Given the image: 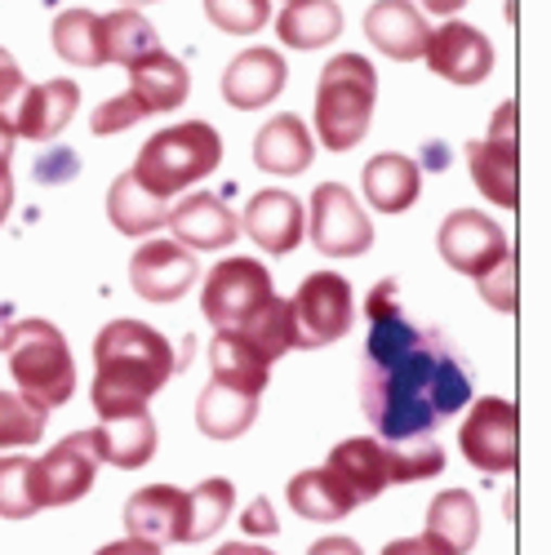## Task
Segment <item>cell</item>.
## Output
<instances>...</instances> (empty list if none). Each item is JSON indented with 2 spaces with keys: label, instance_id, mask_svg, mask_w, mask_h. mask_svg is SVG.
I'll list each match as a JSON object with an SVG mask.
<instances>
[{
  "label": "cell",
  "instance_id": "cell-44",
  "mask_svg": "<svg viewBox=\"0 0 551 555\" xmlns=\"http://www.w3.org/2000/svg\"><path fill=\"white\" fill-rule=\"evenodd\" d=\"M94 555H165L156 542H143V538H120V542H107L103 551H94Z\"/></svg>",
  "mask_w": 551,
  "mask_h": 555
},
{
  "label": "cell",
  "instance_id": "cell-37",
  "mask_svg": "<svg viewBox=\"0 0 551 555\" xmlns=\"http://www.w3.org/2000/svg\"><path fill=\"white\" fill-rule=\"evenodd\" d=\"M40 512L31 498V457H0V520H31Z\"/></svg>",
  "mask_w": 551,
  "mask_h": 555
},
{
  "label": "cell",
  "instance_id": "cell-29",
  "mask_svg": "<svg viewBox=\"0 0 551 555\" xmlns=\"http://www.w3.org/2000/svg\"><path fill=\"white\" fill-rule=\"evenodd\" d=\"M107 218L120 236H152V231L165 227L169 205L161 196H152L133 173H120L107 192Z\"/></svg>",
  "mask_w": 551,
  "mask_h": 555
},
{
  "label": "cell",
  "instance_id": "cell-27",
  "mask_svg": "<svg viewBox=\"0 0 551 555\" xmlns=\"http://www.w3.org/2000/svg\"><path fill=\"white\" fill-rule=\"evenodd\" d=\"M290 506L303 516V520H316V525H334V520H347L356 512V493L330 472V467H311V472H298L285 489Z\"/></svg>",
  "mask_w": 551,
  "mask_h": 555
},
{
  "label": "cell",
  "instance_id": "cell-39",
  "mask_svg": "<svg viewBox=\"0 0 551 555\" xmlns=\"http://www.w3.org/2000/svg\"><path fill=\"white\" fill-rule=\"evenodd\" d=\"M480 298L494 307V311H516L521 302V267H516V254H508L498 267H489L480 281H476Z\"/></svg>",
  "mask_w": 551,
  "mask_h": 555
},
{
  "label": "cell",
  "instance_id": "cell-28",
  "mask_svg": "<svg viewBox=\"0 0 551 555\" xmlns=\"http://www.w3.org/2000/svg\"><path fill=\"white\" fill-rule=\"evenodd\" d=\"M276 36L285 50H325L343 36L338 0H285V10L276 14Z\"/></svg>",
  "mask_w": 551,
  "mask_h": 555
},
{
  "label": "cell",
  "instance_id": "cell-45",
  "mask_svg": "<svg viewBox=\"0 0 551 555\" xmlns=\"http://www.w3.org/2000/svg\"><path fill=\"white\" fill-rule=\"evenodd\" d=\"M307 555H364V551H360L356 538H343V533H338V538H320Z\"/></svg>",
  "mask_w": 551,
  "mask_h": 555
},
{
  "label": "cell",
  "instance_id": "cell-8",
  "mask_svg": "<svg viewBox=\"0 0 551 555\" xmlns=\"http://www.w3.org/2000/svg\"><path fill=\"white\" fill-rule=\"evenodd\" d=\"M276 294L271 271L258 258H222L201 289V311L214 330H241L254 311L267 307V298Z\"/></svg>",
  "mask_w": 551,
  "mask_h": 555
},
{
  "label": "cell",
  "instance_id": "cell-35",
  "mask_svg": "<svg viewBox=\"0 0 551 555\" xmlns=\"http://www.w3.org/2000/svg\"><path fill=\"white\" fill-rule=\"evenodd\" d=\"M241 334L276 364L285 351H294V325H290V298H267V307L262 311H254L245 325H241Z\"/></svg>",
  "mask_w": 551,
  "mask_h": 555
},
{
  "label": "cell",
  "instance_id": "cell-17",
  "mask_svg": "<svg viewBox=\"0 0 551 555\" xmlns=\"http://www.w3.org/2000/svg\"><path fill=\"white\" fill-rule=\"evenodd\" d=\"M290 80V67L276 50H262V44H249L241 50L222 72V99L236 112H258L267 103L281 99V89Z\"/></svg>",
  "mask_w": 551,
  "mask_h": 555
},
{
  "label": "cell",
  "instance_id": "cell-11",
  "mask_svg": "<svg viewBox=\"0 0 551 555\" xmlns=\"http://www.w3.org/2000/svg\"><path fill=\"white\" fill-rule=\"evenodd\" d=\"M307 236L325 258H360L374 249V222L343 182H320L307 205Z\"/></svg>",
  "mask_w": 551,
  "mask_h": 555
},
{
  "label": "cell",
  "instance_id": "cell-5",
  "mask_svg": "<svg viewBox=\"0 0 551 555\" xmlns=\"http://www.w3.org/2000/svg\"><path fill=\"white\" fill-rule=\"evenodd\" d=\"M222 165V138L214 125L205 120H182V125H169L161 133H152L143 147H138V160H133V178L161 201L188 192L192 182L209 178L214 169Z\"/></svg>",
  "mask_w": 551,
  "mask_h": 555
},
{
  "label": "cell",
  "instance_id": "cell-46",
  "mask_svg": "<svg viewBox=\"0 0 551 555\" xmlns=\"http://www.w3.org/2000/svg\"><path fill=\"white\" fill-rule=\"evenodd\" d=\"M463 5H467V0H419V10L423 14H436V18H453Z\"/></svg>",
  "mask_w": 551,
  "mask_h": 555
},
{
  "label": "cell",
  "instance_id": "cell-21",
  "mask_svg": "<svg viewBox=\"0 0 551 555\" xmlns=\"http://www.w3.org/2000/svg\"><path fill=\"white\" fill-rule=\"evenodd\" d=\"M188 489L178 485H148L125 502V529L143 542L169 546V542H188Z\"/></svg>",
  "mask_w": 551,
  "mask_h": 555
},
{
  "label": "cell",
  "instance_id": "cell-25",
  "mask_svg": "<svg viewBox=\"0 0 551 555\" xmlns=\"http://www.w3.org/2000/svg\"><path fill=\"white\" fill-rule=\"evenodd\" d=\"M94 436V449L103 462L120 472H138L148 467L152 453H156V418L148 409L138 413H116V418H99V427H89Z\"/></svg>",
  "mask_w": 551,
  "mask_h": 555
},
{
  "label": "cell",
  "instance_id": "cell-49",
  "mask_svg": "<svg viewBox=\"0 0 551 555\" xmlns=\"http://www.w3.org/2000/svg\"><path fill=\"white\" fill-rule=\"evenodd\" d=\"M10 330H14V320H10L5 311H0V347H5V338H10Z\"/></svg>",
  "mask_w": 551,
  "mask_h": 555
},
{
  "label": "cell",
  "instance_id": "cell-1",
  "mask_svg": "<svg viewBox=\"0 0 551 555\" xmlns=\"http://www.w3.org/2000/svg\"><path fill=\"white\" fill-rule=\"evenodd\" d=\"M370 338L360 364V409L379 440H427L445 418L472 404V374L445 343V334L413 325L400 307V285L379 281L364 298Z\"/></svg>",
  "mask_w": 551,
  "mask_h": 555
},
{
  "label": "cell",
  "instance_id": "cell-47",
  "mask_svg": "<svg viewBox=\"0 0 551 555\" xmlns=\"http://www.w3.org/2000/svg\"><path fill=\"white\" fill-rule=\"evenodd\" d=\"M214 555H276V551H267L262 542H227V546H218Z\"/></svg>",
  "mask_w": 551,
  "mask_h": 555
},
{
  "label": "cell",
  "instance_id": "cell-36",
  "mask_svg": "<svg viewBox=\"0 0 551 555\" xmlns=\"http://www.w3.org/2000/svg\"><path fill=\"white\" fill-rule=\"evenodd\" d=\"M50 409H40L23 391H0V449H27L44 436Z\"/></svg>",
  "mask_w": 551,
  "mask_h": 555
},
{
  "label": "cell",
  "instance_id": "cell-9",
  "mask_svg": "<svg viewBox=\"0 0 551 555\" xmlns=\"http://www.w3.org/2000/svg\"><path fill=\"white\" fill-rule=\"evenodd\" d=\"M467 169L480 196L498 209H516L521 201V147H516V103H498L489 138L467 143Z\"/></svg>",
  "mask_w": 551,
  "mask_h": 555
},
{
  "label": "cell",
  "instance_id": "cell-30",
  "mask_svg": "<svg viewBox=\"0 0 551 555\" xmlns=\"http://www.w3.org/2000/svg\"><path fill=\"white\" fill-rule=\"evenodd\" d=\"M254 418H258V396H245L232 387L209 383L196 400V427L209 440H236L254 427Z\"/></svg>",
  "mask_w": 551,
  "mask_h": 555
},
{
  "label": "cell",
  "instance_id": "cell-7",
  "mask_svg": "<svg viewBox=\"0 0 551 555\" xmlns=\"http://www.w3.org/2000/svg\"><path fill=\"white\" fill-rule=\"evenodd\" d=\"M294 347H330L356 325V294L338 271H311L290 298Z\"/></svg>",
  "mask_w": 551,
  "mask_h": 555
},
{
  "label": "cell",
  "instance_id": "cell-42",
  "mask_svg": "<svg viewBox=\"0 0 551 555\" xmlns=\"http://www.w3.org/2000/svg\"><path fill=\"white\" fill-rule=\"evenodd\" d=\"M241 529H245V533H254V538H271V533H281V525H276V512H271V502H267V498H254V502L245 506Z\"/></svg>",
  "mask_w": 551,
  "mask_h": 555
},
{
  "label": "cell",
  "instance_id": "cell-18",
  "mask_svg": "<svg viewBox=\"0 0 551 555\" xmlns=\"http://www.w3.org/2000/svg\"><path fill=\"white\" fill-rule=\"evenodd\" d=\"M76 107H80V85L67 76L27 85L18 99V112H14V133L27 138V143H54L72 125Z\"/></svg>",
  "mask_w": 551,
  "mask_h": 555
},
{
  "label": "cell",
  "instance_id": "cell-41",
  "mask_svg": "<svg viewBox=\"0 0 551 555\" xmlns=\"http://www.w3.org/2000/svg\"><path fill=\"white\" fill-rule=\"evenodd\" d=\"M23 89H27V76L18 67V59L5 50V44H0V120H5V125H14Z\"/></svg>",
  "mask_w": 551,
  "mask_h": 555
},
{
  "label": "cell",
  "instance_id": "cell-31",
  "mask_svg": "<svg viewBox=\"0 0 551 555\" xmlns=\"http://www.w3.org/2000/svg\"><path fill=\"white\" fill-rule=\"evenodd\" d=\"M50 44L72 67H107L103 14H94V10H63L50 27Z\"/></svg>",
  "mask_w": 551,
  "mask_h": 555
},
{
  "label": "cell",
  "instance_id": "cell-19",
  "mask_svg": "<svg viewBox=\"0 0 551 555\" xmlns=\"http://www.w3.org/2000/svg\"><path fill=\"white\" fill-rule=\"evenodd\" d=\"M303 227H307L303 201L281 188L258 192L241 214V231L267 254H294L303 245Z\"/></svg>",
  "mask_w": 551,
  "mask_h": 555
},
{
  "label": "cell",
  "instance_id": "cell-38",
  "mask_svg": "<svg viewBox=\"0 0 551 555\" xmlns=\"http://www.w3.org/2000/svg\"><path fill=\"white\" fill-rule=\"evenodd\" d=\"M205 18L227 36H258L271 18V0H205Z\"/></svg>",
  "mask_w": 551,
  "mask_h": 555
},
{
  "label": "cell",
  "instance_id": "cell-40",
  "mask_svg": "<svg viewBox=\"0 0 551 555\" xmlns=\"http://www.w3.org/2000/svg\"><path fill=\"white\" fill-rule=\"evenodd\" d=\"M138 120H148V112H143V103H138L129 89H125V94H116V99H107V103L94 107V116H89V129H94L99 138H107V133L133 129Z\"/></svg>",
  "mask_w": 551,
  "mask_h": 555
},
{
  "label": "cell",
  "instance_id": "cell-12",
  "mask_svg": "<svg viewBox=\"0 0 551 555\" xmlns=\"http://www.w3.org/2000/svg\"><path fill=\"white\" fill-rule=\"evenodd\" d=\"M103 457L94 449L89 431H72L67 440H59L44 457H31V498L36 506H67L76 498H85L99 480Z\"/></svg>",
  "mask_w": 551,
  "mask_h": 555
},
{
  "label": "cell",
  "instance_id": "cell-6",
  "mask_svg": "<svg viewBox=\"0 0 551 555\" xmlns=\"http://www.w3.org/2000/svg\"><path fill=\"white\" fill-rule=\"evenodd\" d=\"M10 356V374L18 383V391L27 400H36L40 409H59L72 400L76 391V360L72 347L63 338V330H54L50 320H14V330L0 347Z\"/></svg>",
  "mask_w": 551,
  "mask_h": 555
},
{
  "label": "cell",
  "instance_id": "cell-14",
  "mask_svg": "<svg viewBox=\"0 0 551 555\" xmlns=\"http://www.w3.org/2000/svg\"><path fill=\"white\" fill-rule=\"evenodd\" d=\"M196 254L182 249L174 236L169 241H143L129 258V285L138 298L148 302H178L188 298L196 285Z\"/></svg>",
  "mask_w": 551,
  "mask_h": 555
},
{
  "label": "cell",
  "instance_id": "cell-13",
  "mask_svg": "<svg viewBox=\"0 0 551 555\" xmlns=\"http://www.w3.org/2000/svg\"><path fill=\"white\" fill-rule=\"evenodd\" d=\"M436 249L458 275H472V281H480L489 267H498L512 254L508 231L480 209H453L436 231Z\"/></svg>",
  "mask_w": 551,
  "mask_h": 555
},
{
  "label": "cell",
  "instance_id": "cell-26",
  "mask_svg": "<svg viewBox=\"0 0 551 555\" xmlns=\"http://www.w3.org/2000/svg\"><path fill=\"white\" fill-rule=\"evenodd\" d=\"M209 369H214L209 383L245 391V396H262L271 378V360L241 330H218L209 338Z\"/></svg>",
  "mask_w": 551,
  "mask_h": 555
},
{
  "label": "cell",
  "instance_id": "cell-23",
  "mask_svg": "<svg viewBox=\"0 0 551 555\" xmlns=\"http://www.w3.org/2000/svg\"><path fill=\"white\" fill-rule=\"evenodd\" d=\"M125 72H129V94L143 103L148 116L174 112L192 94V72L182 67V59H174L169 50H152L143 59H133Z\"/></svg>",
  "mask_w": 551,
  "mask_h": 555
},
{
  "label": "cell",
  "instance_id": "cell-24",
  "mask_svg": "<svg viewBox=\"0 0 551 555\" xmlns=\"http://www.w3.org/2000/svg\"><path fill=\"white\" fill-rule=\"evenodd\" d=\"M360 192L379 214H405L423 196V169L419 160H409L400 152H379L360 169Z\"/></svg>",
  "mask_w": 551,
  "mask_h": 555
},
{
  "label": "cell",
  "instance_id": "cell-22",
  "mask_svg": "<svg viewBox=\"0 0 551 555\" xmlns=\"http://www.w3.org/2000/svg\"><path fill=\"white\" fill-rule=\"evenodd\" d=\"M316 160V133L294 112H276L254 133V165L271 178H294Z\"/></svg>",
  "mask_w": 551,
  "mask_h": 555
},
{
  "label": "cell",
  "instance_id": "cell-16",
  "mask_svg": "<svg viewBox=\"0 0 551 555\" xmlns=\"http://www.w3.org/2000/svg\"><path fill=\"white\" fill-rule=\"evenodd\" d=\"M165 227L174 231V241H178L182 249H192V254H201V249H232L236 236H241V218L227 209L214 192L182 196V201L169 209Z\"/></svg>",
  "mask_w": 551,
  "mask_h": 555
},
{
  "label": "cell",
  "instance_id": "cell-20",
  "mask_svg": "<svg viewBox=\"0 0 551 555\" xmlns=\"http://www.w3.org/2000/svg\"><path fill=\"white\" fill-rule=\"evenodd\" d=\"M427 36H432L427 14L413 5V0H374V5L364 10V40L396 63L423 59Z\"/></svg>",
  "mask_w": 551,
  "mask_h": 555
},
{
  "label": "cell",
  "instance_id": "cell-34",
  "mask_svg": "<svg viewBox=\"0 0 551 555\" xmlns=\"http://www.w3.org/2000/svg\"><path fill=\"white\" fill-rule=\"evenodd\" d=\"M232 502H236V485L232 480H222V476H209L201 480L192 493H188V542H205L214 538L227 516H232Z\"/></svg>",
  "mask_w": 551,
  "mask_h": 555
},
{
  "label": "cell",
  "instance_id": "cell-10",
  "mask_svg": "<svg viewBox=\"0 0 551 555\" xmlns=\"http://www.w3.org/2000/svg\"><path fill=\"white\" fill-rule=\"evenodd\" d=\"M458 449L485 476L516 472L521 462V413L502 396H480L467 413L463 431H458Z\"/></svg>",
  "mask_w": 551,
  "mask_h": 555
},
{
  "label": "cell",
  "instance_id": "cell-32",
  "mask_svg": "<svg viewBox=\"0 0 551 555\" xmlns=\"http://www.w3.org/2000/svg\"><path fill=\"white\" fill-rule=\"evenodd\" d=\"M427 533L440 538L453 555H467L480 538V506L467 489H445L427 506Z\"/></svg>",
  "mask_w": 551,
  "mask_h": 555
},
{
  "label": "cell",
  "instance_id": "cell-43",
  "mask_svg": "<svg viewBox=\"0 0 551 555\" xmlns=\"http://www.w3.org/2000/svg\"><path fill=\"white\" fill-rule=\"evenodd\" d=\"M383 555H453V551H449L440 538L419 533V538H396V542H387Z\"/></svg>",
  "mask_w": 551,
  "mask_h": 555
},
{
  "label": "cell",
  "instance_id": "cell-48",
  "mask_svg": "<svg viewBox=\"0 0 551 555\" xmlns=\"http://www.w3.org/2000/svg\"><path fill=\"white\" fill-rule=\"evenodd\" d=\"M10 209H14V173H5V178H0V227H5Z\"/></svg>",
  "mask_w": 551,
  "mask_h": 555
},
{
  "label": "cell",
  "instance_id": "cell-33",
  "mask_svg": "<svg viewBox=\"0 0 551 555\" xmlns=\"http://www.w3.org/2000/svg\"><path fill=\"white\" fill-rule=\"evenodd\" d=\"M103 44H107V63H116V67H129L133 59L161 50L156 27L148 23L143 10H133V5H120V10L103 14Z\"/></svg>",
  "mask_w": 551,
  "mask_h": 555
},
{
  "label": "cell",
  "instance_id": "cell-50",
  "mask_svg": "<svg viewBox=\"0 0 551 555\" xmlns=\"http://www.w3.org/2000/svg\"><path fill=\"white\" fill-rule=\"evenodd\" d=\"M120 5H133L138 10V5H152V0H120Z\"/></svg>",
  "mask_w": 551,
  "mask_h": 555
},
{
  "label": "cell",
  "instance_id": "cell-3",
  "mask_svg": "<svg viewBox=\"0 0 551 555\" xmlns=\"http://www.w3.org/2000/svg\"><path fill=\"white\" fill-rule=\"evenodd\" d=\"M325 467L356 493V502H370L392 485H419L445 472V449L427 440H409V444H387L374 436H351L330 449Z\"/></svg>",
  "mask_w": 551,
  "mask_h": 555
},
{
  "label": "cell",
  "instance_id": "cell-15",
  "mask_svg": "<svg viewBox=\"0 0 551 555\" xmlns=\"http://www.w3.org/2000/svg\"><path fill=\"white\" fill-rule=\"evenodd\" d=\"M423 59H427V67H432L440 80H449V85H480V80H489L498 54H494V40H489L480 27H472V23H463V18H445V23L427 36Z\"/></svg>",
  "mask_w": 551,
  "mask_h": 555
},
{
  "label": "cell",
  "instance_id": "cell-2",
  "mask_svg": "<svg viewBox=\"0 0 551 555\" xmlns=\"http://www.w3.org/2000/svg\"><path fill=\"white\" fill-rule=\"evenodd\" d=\"M178 356L169 338L143 320H107L94 338V400L99 418H116V413H138L148 400L174 378Z\"/></svg>",
  "mask_w": 551,
  "mask_h": 555
},
{
  "label": "cell",
  "instance_id": "cell-4",
  "mask_svg": "<svg viewBox=\"0 0 551 555\" xmlns=\"http://www.w3.org/2000/svg\"><path fill=\"white\" fill-rule=\"evenodd\" d=\"M379 107V72L364 54H338L316 80V143L330 152H351L364 143Z\"/></svg>",
  "mask_w": 551,
  "mask_h": 555
}]
</instances>
